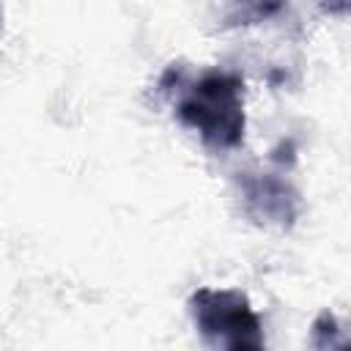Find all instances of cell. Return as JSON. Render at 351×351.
I'll use <instances>...</instances> for the list:
<instances>
[{
  "mask_svg": "<svg viewBox=\"0 0 351 351\" xmlns=\"http://www.w3.org/2000/svg\"><path fill=\"white\" fill-rule=\"evenodd\" d=\"M181 126L192 129L208 151H233L244 143V77L230 69H203L192 74L170 63L159 80Z\"/></svg>",
  "mask_w": 351,
  "mask_h": 351,
  "instance_id": "1",
  "label": "cell"
},
{
  "mask_svg": "<svg viewBox=\"0 0 351 351\" xmlns=\"http://www.w3.org/2000/svg\"><path fill=\"white\" fill-rule=\"evenodd\" d=\"M186 307L197 335L211 348L258 351L266 346L263 324L239 288H197L189 293Z\"/></svg>",
  "mask_w": 351,
  "mask_h": 351,
  "instance_id": "2",
  "label": "cell"
},
{
  "mask_svg": "<svg viewBox=\"0 0 351 351\" xmlns=\"http://www.w3.org/2000/svg\"><path fill=\"white\" fill-rule=\"evenodd\" d=\"M239 192H241L244 214L255 225L288 230L299 217V192L277 170L239 173Z\"/></svg>",
  "mask_w": 351,
  "mask_h": 351,
  "instance_id": "3",
  "label": "cell"
},
{
  "mask_svg": "<svg viewBox=\"0 0 351 351\" xmlns=\"http://www.w3.org/2000/svg\"><path fill=\"white\" fill-rule=\"evenodd\" d=\"M219 27H250L271 19L285 0H211Z\"/></svg>",
  "mask_w": 351,
  "mask_h": 351,
  "instance_id": "4",
  "label": "cell"
},
{
  "mask_svg": "<svg viewBox=\"0 0 351 351\" xmlns=\"http://www.w3.org/2000/svg\"><path fill=\"white\" fill-rule=\"evenodd\" d=\"M348 343V335L346 329H340L337 318L324 310L315 321H313V346L315 348H343Z\"/></svg>",
  "mask_w": 351,
  "mask_h": 351,
  "instance_id": "5",
  "label": "cell"
},
{
  "mask_svg": "<svg viewBox=\"0 0 351 351\" xmlns=\"http://www.w3.org/2000/svg\"><path fill=\"white\" fill-rule=\"evenodd\" d=\"M0 30H3V8H0Z\"/></svg>",
  "mask_w": 351,
  "mask_h": 351,
  "instance_id": "6",
  "label": "cell"
}]
</instances>
